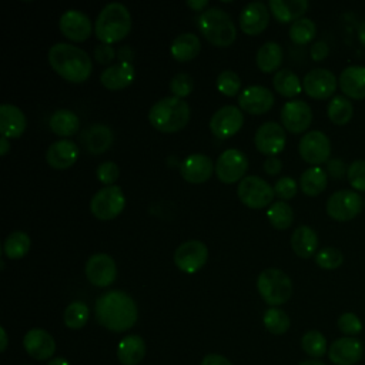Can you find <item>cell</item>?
<instances>
[{
  "instance_id": "cell-54",
  "label": "cell",
  "mask_w": 365,
  "mask_h": 365,
  "mask_svg": "<svg viewBox=\"0 0 365 365\" xmlns=\"http://www.w3.org/2000/svg\"><path fill=\"white\" fill-rule=\"evenodd\" d=\"M262 168L264 171L268 174V175H277L281 173L282 170V161L278 158V157H268L264 164H262Z\"/></svg>"
},
{
  "instance_id": "cell-40",
  "label": "cell",
  "mask_w": 365,
  "mask_h": 365,
  "mask_svg": "<svg viewBox=\"0 0 365 365\" xmlns=\"http://www.w3.org/2000/svg\"><path fill=\"white\" fill-rule=\"evenodd\" d=\"M90 317V309L87 304L81 301H74L68 304L64 309V324L70 329H80L83 328Z\"/></svg>"
},
{
  "instance_id": "cell-14",
  "label": "cell",
  "mask_w": 365,
  "mask_h": 365,
  "mask_svg": "<svg viewBox=\"0 0 365 365\" xmlns=\"http://www.w3.org/2000/svg\"><path fill=\"white\" fill-rule=\"evenodd\" d=\"M86 277L94 287L104 288L117 278V265L111 255L104 252L93 254L86 262Z\"/></svg>"
},
{
  "instance_id": "cell-10",
  "label": "cell",
  "mask_w": 365,
  "mask_h": 365,
  "mask_svg": "<svg viewBox=\"0 0 365 365\" xmlns=\"http://www.w3.org/2000/svg\"><path fill=\"white\" fill-rule=\"evenodd\" d=\"M298 151L304 161L312 164V167H319V164L329 160L331 143L325 133L319 130H312L301 137Z\"/></svg>"
},
{
  "instance_id": "cell-59",
  "label": "cell",
  "mask_w": 365,
  "mask_h": 365,
  "mask_svg": "<svg viewBox=\"0 0 365 365\" xmlns=\"http://www.w3.org/2000/svg\"><path fill=\"white\" fill-rule=\"evenodd\" d=\"M358 38H359V41L365 46V20L359 24V29H358Z\"/></svg>"
},
{
  "instance_id": "cell-24",
  "label": "cell",
  "mask_w": 365,
  "mask_h": 365,
  "mask_svg": "<svg viewBox=\"0 0 365 365\" xmlns=\"http://www.w3.org/2000/svg\"><path fill=\"white\" fill-rule=\"evenodd\" d=\"M78 147L68 138L54 141L46 151V161L56 170H66L71 167L78 158Z\"/></svg>"
},
{
  "instance_id": "cell-3",
  "label": "cell",
  "mask_w": 365,
  "mask_h": 365,
  "mask_svg": "<svg viewBox=\"0 0 365 365\" xmlns=\"http://www.w3.org/2000/svg\"><path fill=\"white\" fill-rule=\"evenodd\" d=\"M131 30V16L123 3H108L98 13L94 23L96 37L106 44L121 41Z\"/></svg>"
},
{
  "instance_id": "cell-31",
  "label": "cell",
  "mask_w": 365,
  "mask_h": 365,
  "mask_svg": "<svg viewBox=\"0 0 365 365\" xmlns=\"http://www.w3.org/2000/svg\"><path fill=\"white\" fill-rule=\"evenodd\" d=\"M292 251L301 258H309L317 252L318 235L308 225H299L291 235Z\"/></svg>"
},
{
  "instance_id": "cell-57",
  "label": "cell",
  "mask_w": 365,
  "mask_h": 365,
  "mask_svg": "<svg viewBox=\"0 0 365 365\" xmlns=\"http://www.w3.org/2000/svg\"><path fill=\"white\" fill-rule=\"evenodd\" d=\"M9 150H10L9 138L4 137V135H1V138H0V154H1V155H6V154L9 153Z\"/></svg>"
},
{
  "instance_id": "cell-20",
  "label": "cell",
  "mask_w": 365,
  "mask_h": 365,
  "mask_svg": "<svg viewBox=\"0 0 365 365\" xmlns=\"http://www.w3.org/2000/svg\"><path fill=\"white\" fill-rule=\"evenodd\" d=\"M269 9L262 1L248 3L240 13V29L244 34L258 36L269 23Z\"/></svg>"
},
{
  "instance_id": "cell-13",
  "label": "cell",
  "mask_w": 365,
  "mask_h": 365,
  "mask_svg": "<svg viewBox=\"0 0 365 365\" xmlns=\"http://www.w3.org/2000/svg\"><path fill=\"white\" fill-rule=\"evenodd\" d=\"M254 144L259 153L268 157L279 154L287 144V135L282 125L275 121H267L261 124L254 135Z\"/></svg>"
},
{
  "instance_id": "cell-58",
  "label": "cell",
  "mask_w": 365,
  "mask_h": 365,
  "mask_svg": "<svg viewBox=\"0 0 365 365\" xmlns=\"http://www.w3.org/2000/svg\"><path fill=\"white\" fill-rule=\"evenodd\" d=\"M47 365H70V364H68V361H67L66 358H63V356H57V358L50 359V361L47 362Z\"/></svg>"
},
{
  "instance_id": "cell-6",
  "label": "cell",
  "mask_w": 365,
  "mask_h": 365,
  "mask_svg": "<svg viewBox=\"0 0 365 365\" xmlns=\"http://www.w3.org/2000/svg\"><path fill=\"white\" fill-rule=\"evenodd\" d=\"M257 289L268 305L277 307L289 299L292 294V281L282 269L267 268L257 278Z\"/></svg>"
},
{
  "instance_id": "cell-43",
  "label": "cell",
  "mask_w": 365,
  "mask_h": 365,
  "mask_svg": "<svg viewBox=\"0 0 365 365\" xmlns=\"http://www.w3.org/2000/svg\"><path fill=\"white\" fill-rule=\"evenodd\" d=\"M301 346L304 352L312 358H321L328 351L325 336L317 329H311L304 334L301 339Z\"/></svg>"
},
{
  "instance_id": "cell-19",
  "label": "cell",
  "mask_w": 365,
  "mask_h": 365,
  "mask_svg": "<svg viewBox=\"0 0 365 365\" xmlns=\"http://www.w3.org/2000/svg\"><path fill=\"white\" fill-rule=\"evenodd\" d=\"M274 94L264 86H250L244 88L238 96V106L241 110L259 115L271 110L274 106Z\"/></svg>"
},
{
  "instance_id": "cell-26",
  "label": "cell",
  "mask_w": 365,
  "mask_h": 365,
  "mask_svg": "<svg viewBox=\"0 0 365 365\" xmlns=\"http://www.w3.org/2000/svg\"><path fill=\"white\" fill-rule=\"evenodd\" d=\"M135 77V68L133 63L128 61H118L117 64L108 66L103 70L100 76L101 84L111 91L123 90L128 87Z\"/></svg>"
},
{
  "instance_id": "cell-2",
  "label": "cell",
  "mask_w": 365,
  "mask_h": 365,
  "mask_svg": "<svg viewBox=\"0 0 365 365\" xmlns=\"http://www.w3.org/2000/svg\"><path fill=\"white\" fill-rule=\"evenodd\" d=\"M48 63L60 77L70 83H84L93 71L88 53L68 43L53 44L48 50Z\"/></svg>"
},
{
  "instance_id": "cell-25",
  "label": "cell",
  "mask_w": 365,
  "mask_h": 365,
  "mask_svg": "<svg viewBox=\"0 0 365 365\" xmlns=\"http://www.w3.org/2000/svg\"><path fill=\"white\" fill-rule=\"evenodd\" d=\"M81 144L91 154L106 153L114 143V133L106 124H93L81 131Z\"/></svg>"
},
{
  "instance_id": "cell-23",
  "label": "cell",
  "mask_w": 365,
  "mask_h": 365,
  "mask_svg": "<svg viewBox=\"0 0 365 365\" xmlns=\"http://www.w3.org/2000/svg\"><path fill=\"white\" fill-rule=\"evenodd\" d=\"M23 346L26 352L37 361L50 359L56 352L54 338L43 328H33L27 331L23 338Z\"/></svg>"
},
{
  "instance_id": "cell-46",
  "label": "cell",
  "mask_w": 365,
  "mask_h": 365,
  "mask_svg": "<svg viewBox=\"0 0 365 365\" xmlns=\"http://www.w3.org/2000/svg\"><path fill=\"white\" fill-rule=\"evenodd\" d=\"M192 88H194V80L187 73H177L170 80V90L173 93V96L177 98H184V97L190 96Z\"/></svg>"
},
{
  "instance_id": "cell-18",
  "label": "cell",
  "mask_w": 365,
  "mask_h": 365,
  "mask_svg": "<svg viewBox=\"0 0 365 365\" xmlns=\"http://www.w3.org/2000/svg\"><path fill=\"white\" fill-rule=\"evenodd\" d=\"M58 29L63 36L71 41H84L91 36L93 24L87 14L80 10H66L58 20Z\"/></svg>"
},
{
  "instance_id": "cell-53",
  "label": "cell",
  "mask_w": 365,
  "mask_h": 365,
  "mask_svg": "<svg viewBox=\"0 0 365 365\" xmlns=\"http://www.w3.org/2000/svg\"><path fill=\"white\" fill-rule=\"evenodd\" d=\"M309 54H311L312 60L321 61V60L327 58V56L329 54V46L325 41H315L309 48Z\"/></svg>"
},
{
  "instance_id": "cell-28",
  "label": "cell",
  "mask_w": 365,
  "mask_h": 365,
  "mask_svg": "<svg viewBox=\"0 0 365 365\" xmlns=\"http://www.w3.org/2000/svg\"><path fill=\"white\" fill-rule=\"evenodd\" d=\"M342 93L351 98H365V66H348L338 78Z\"/></svg>"
},
{
  "instance_id": "cell-32",
  "label": "cell",
  "mask_w": 365,
  "mask_h": 365,
  "mask_svg": "<svg viewBox=\"0 0 365 365\" xmlns=\"http://www.w3.org/2000/svg\"><path fill=\"white\" fill-rule=\"evenodd\" d=\"M201 50V43L200 38L194 33H182L178 34L171 46H170V53L174 60L185 63L198 56Z\"/></svg>"
},
{
  "instance_id": "cell-22",
  "label": "cell",
  "mask_w": 365,
  "mask_h": 365,
  "mask_svg": "<svg viewBox=\"0 0 365 365\" xmlns=\"http://www.w3.org/2000/svg\"><path fill=\"white\" fill-rule=\"evenodd\" d=\"M214 171L215 165L212 160L205 154H191L185 157L180 165L181 177L191 184L205 182Z\"/></svg>"
},
{
  "instance_id": "cell-39",
  "label": "cell",
  "mask_w": 365,
  "mask_h": 365,
  "mask_svg": "<svg viewBox=\"0 0 365 365\" xmlns=\"http://www.w3.org/2000/svg\"><path fill=\"white\" fill-rule=\"evenodd\" d=\"M269 224L277 230H287L294 221V210L285 201H275L267 210Z\"/></svg>"
},
{
  "instance_id": "cell-11",
  "label": "cell",
  "mask_w": 365,
  "mask_h": 365,
  "mask_svg": "<svg viewBox=\"0 0 365 365\" xmlns=\"http://www.w3.org/2000/svg\"><path fill=\"white\" fill-rule=\"evenodd\" d=\"M208 259V248L200 240H188L180 244L174 252V264L185 274L200 271Z\"/></svg>"
},
{
  "instance_id": "cell-27",
  "label": "cell",
  "mask_w": 365,
  "mask_h": 365,
  "mask_svg": "<svg viewBox=\"0 0 365 365\" xmlns=\"http://www.w3.org/2000/svg\"><path fill=\"white\" fill-rule=\"evenodd\" d=\"M27 125L24 113L10 103L0 106V133L7 138H19Z\"/></svg>"
},
{
  "instance_id": "cell-21",
  "label": "cell",
  "mask_w": 365,
  "mask_h": 365,
  "mask_svg": "<svg viewBox=\"0 0 365 365\" xmlns=\"http://www.w3.org/2000/svg\"><path fill=\"white\" fill-rule=\"evenodd\" d=\"M364 355V345L355 336L335 339L328 348V356L335 365H354Z\"/></svg>"
},
{
  "instance_id": "cell-55",
  "label": "cell",
  "mask_w": 365,
  "mask_h": 365,
  "mask_svg": "<svg viewBox=\"0 0 365 365\" xmlns=\"http://www.w3.org/2000/svg\"><path fill=\"white\" fill-rule=\"evenodd\" d=\"M201 365H232L225 356L218 354H208L202 358Z\"/></svg>"
},
{
  "instance_id": "cell-34",
  "label": "cell",
  "mask_w": 365,
  "mask_h": 365,
  "mask_svg": "<svg viewBox=\"0 0 365 365\" xmlns=\"http://www.w3.org/2000/svg\"><path fill=\"white\" fill-rule=\"evenodd\" d=\"M48 125L56 135L71 137L80 130V118L74 111L61 108L50 115Z\"/></svg>"
},
{
  "instance_id": "cell-44",
  "label": "cell",
  "mask_w": 365,
  "mask_h": 365,
  "mask_svg": "<svg viewBox=\"0 0 365 365\" xmlns=\"http://www.w3.org/2000/svg\"><path fill=\"white\" fill-rule=\"evenodd\" d=\"M215 86L221 94H224L227 97H234L238 94V91L241 88V78L235 71L224 70L218 74Z\"/></svg>"
},
{
  "instance_id": "cell-9",
  "label": "cell",
  "mask_w": 365,
  "mask_h": 365,
  "mask_svg": "<svg viewBox=\"0 0 365 365\" xmlns=\"http://www.w3.org/2000/svg\"><path fill=\"white\" fill-rule=\"evenodd\" d=\"M248 170L247 155L237 150L228 148L220 154L215 163L217 178L224 184H234L241 181Z\"/></svg>"
},
{
  "instance_id": "cell-50",
  "label": "cell",
  "mask_w": 365,
  "mask_h": 365,
  "mask_svg": "<svg viewBox=\"0 0 365 365\" xmlns=\"http://www.w3.org/2000/svg\"><path fill=\"white\" fill-rule=\"evenodd\" d=\"M298 190L297 181L292 177H281L275 184H274V192L281 201H287L295 197Z\"/></svg>"
},
{
  "instance_id": "cell-45",
  "label": "cell",
  "mask_w": 365,
  "mask_h": 365,
  "mask_svg": "<svg viewBox=\"0 0 365 365\" xmlns=\"http://www.w3.org/2000/svg\"><path fill=\"white\" fill-rule=\"evenodd\" d=\"M315 262L324 269H335L344 262V255L335 247H324L315 254Z\"/></svg>"
},
{
  "instance_id": "cell-15",
  "label": "cell",
  "mask_w": 365,
  "mask_h": 365,
  "mask_svg": "<svg viewBox=\"0 0 365 365\" xmlns=\"http://www.w3.org/2000/svg\"><path fill=\"white\" fill-rule=\"evenodd\" d=\"M244 124V115L237 106H224L218 108L211 120L210 130L217 138H230L235 135Z\"/></svg>"
},
{
  "instance_id": "cell-42",
  "label": "cell",
  "mask_w": 365,
  "mask_h": 365,
  "mask_svg": "<svg viewBox=\"0 0 365 365\" xmlns=\"http://www.w3.org/2000/svg\"><path fill=\"white\" fill-rule=\"evenodd\" d=\"M264 327L274 335H282L289 328V317L279 308H268L262 315Z\"/></svg>"
},
{
  "instance_id": "cell-36",
  "label": "cell",
  "mask_w": 365,
  "mask_h": 365,
  "mask_svg": "<svg viewBox=\"0 0 365 365\" xmlns=\"http://www.w3.org/2000/svg\"><path fill=\"white\" fill-rule=\"evenodd\" d=\"M272 86H274V90L278 94H281L284 97H288V98L298 96L302 90V84H301L298 76L289 68L278 70L274 74Z\"/></svg>"
},
{
  "instance_id": "cell-52",
  "label": "cell",
  "mask_w": 365,
  "mask_h": 365,
  "mask_svg": "<svg viewBox=\"0 0 365 365\" xmlns=\"http://www.w3.org/2000/svg\"><path fill=\"white\" fill-rule=\"evenodd\" d=\"M327 173L332 177V178H342L346 173L348 168L344 163L342 158H331L327 161Z\"/></svg>"
},
{
  "instance_id": "cell-37",
  "label": "cell",
  "mask_w": 365,
  "mask_h": 365,
  "mask_svg": "<svg viewBox=\"0 0 365 365\" xmlns=\"http://www.w3.org/2000/svg\"><path fill=\"white\" fill-rule=\"evenodd\" d=\"M31 247V240L24 231H13L3 242V252L10 259L23 258Z\"/></svg>"
},
{
  "instance_id": "cell-60",
  "label": "cell",
  "mask_w": 365,
  "mask_h": 365,
  "mask_svg": "<svg viewBox=\"0 0 365 365\" xmlns=\"http://www.w3.org/2000/svg\"><path fill=\"white\" fill-rule=\"evenodd\" d=\"M0 334H1V348H0V351L3 352L7 348V334H6V329L3 327L0 328Z\"/></svg>"
},
{
  "instance_id": "cell-48",
  "label": "cell",
  "mask_w": 365,
  "mask_h": 365,
  "mask_svg": "<svg viewBox=\"0 0 365 365\" xmlns=\"http://www.w3.org/2000/svg\"><path fill=\"white\" fill-rule=\"evenodd\" d=\"M346 177L355 190L365 191V160H354L348 165Z\"/></svg>"
},
{
  "instance_id": "cell-7",
  "label": "cell",
  "mask_w": 365,
  "mask_h": 365,
  "mask_svg": "<svg viewBox=\"0 0 365 365\" xmlns=\"http://www.w3.org/2000/svg\"><path fill=\"white\" fill-rule=\"evenodd\" d=\"M125 207V197L118 185H106L100 188L90 201L91 214L101 221H110L118 217Z\"/></svg>"
},
{
  "instance_id": "cell-5",
  "label": "cell",
  "mask_w": 365,
  "mask_h": 365,
  "mask_svg": "<svg viewBox=\"0 0 365 365\" xmlns=\"http://www.w3.org/2000/svg\"><path fill=\"white\" fill-rule=\"evenodd\" d=\"M197 26L208 43L228 47L237 37V27L231 16L220 7H208L197 17Z\"/></svg>"
},
{
  "instance_id": "cell-56",
  "label": "cell",
  "mask_w": 365,
  "mask_h": 365,
  "mask_svg": "<svg viewBox=\"0 0 365 365\" xmlns=\"http://www.w3.org/2000/svg\"><path fill=\"white\" fill-rule=\"evenodd\" d=\"M187 6L191 9V10H194V11H204L205 9H207V6H208V1L207 0H188L187 1Z\"/></svg>"
},
{
  "instance_id": "cell-38",
  "label": "cell",
  "mask_w": 365,
  "mask_h": 365,
  "mask_svg": "<svg viewBox=\"0 0 365 365\" xmlns=\"http://www.w3.org/2000/svg\"><path fill=\"white\" fill-rule=\"evenodd\" d=\"M328 118L336 125H345L354 114V107L345 96H335L327 107Z\"/></svg>"
},
{
  "instance_id": "cell-1",
  "label": "cell",
  "mask_w": 365,
  "mask_h": 365,
  "mask_svg": "<svg viewBox=\"0 0 365 365\" xmlns=\"http://www.w3.org/2000/svg\"><path fill=\"white\" fill-rule=\"evenodd\" d=\"M94 315L100 325L113 332H124L134 327L138 309L134 299L124 291L113 289L101 294L94 305Z\"/></svg>"
},
{
  "instance_id": "cell-61",
  "label": "cell",
  "mask_w": 365,
  "mask_h": 365,
  "mask_svg": "<svg viewBox=\"0 0 365 365\" xmlns=\"http://www.w3.org/2000/svg\"><path fill=\"white\" fill-rule=\"evenodd\" d=\"M299 365H325V364L319 359H307V361L299 362Z\"/></svg>"
},
{
  "instance_id": "cell-12",
  "label": "cell",
  "mask_w": 365,
  "mask_h": 365,
  "mask_svg": "<svg viewBox=\"0 0 365 365\" xmlns=\"http://www.w3.org/2000/svg\"><path fill=\"white\" fill-rule=\"evenodd\" d=\"M362 210L361 195L352 190H339L329 195L327 214L336 221H349Z\"/></svg>"
},
{
  "instance_id": "cell-33",
  "label": "cell",
  "mask_w": 365,
  "mask_h": 365,
  "mask_svg": "<svg viewBox=\"0 0 365 365\" xmlns=\"http://www.w3.org/2000/svg\"><path fill=\"white\" fill-rule=\"evenodd\" d=\"M284 60V50L277 41L264 43L255 56L257 67L262 73H274L279 68Z\"/></svg>"
},
{
  "instance_id": "cell-29",
  "label": "cell",
  "mask_w": 365,
  "mask_h": 365,
  "mask_svg": "<svg viewBox=\"0 0 365 365\" xmlns=\"http://www.w3.org/2000/svg\"><path fill=\"white\" fill-rule=\"evenodd\" d=\"M268 9L279 23H294L307 11V0H269Z\"/></svg>"
},
{
  "instance_id": "cell-49",
  "label": "cell",
  "mask_w": 365,
  "mask_h": 365,
  "mask_svg": "<svg viewBox=\"0 0 365 365\" xmlns=\"http://www.w3.org/2000/svg\"><path fill=\"white\" fill-rule=\"evenodd\" d=\"M96 174L100 182L106 185H114V182L120 175V170L114 161H103L98 164Z\"/></svg>"
},
{
  "instance_id": "cell-8",
  "label": "cell",
  "mask_w": 365,
  "mask_h": 365,
  "mask_svg": "<svg viewBox=\"0 0 365 365\" xmlns=\"http://www.w3.org/2000/svg\"><path fill=\"white\" fill-rule=\"evenodd\" d=\"M240 201L252 210H261L272 204L274 187L258 175L244 177L237 187Z\"/></svg>"
},
{
  "instance_id": "cell-17",
  "label": "cell",
  "mask_w": 365,
  "mask_h": 365,
  "mask_svg": "<svg viewBox=\"0 0 365 365\" xmlns=\"http://www.w3.org/2000/svg\"><path fill=\"white\" fill-rule=\"evenodd\" d=\"M302 88L309 97L324 100L336 90V77L327 68H312L304 76Z\"/></svg>"
},
{
  "instance_id": "cell-4",
  "label": "cell",
  "mask_w": 365,
  "mask_h": 365,
  "mask_svg": "<svg viewBox=\"0 0 365 365\" xmlns=\"http://www.w3.org/2000/svg\"><path fill=\"white\" fill-rule=\"evenodd\" d=\"M190 120V107L182 98L174 96L160 98L148 111L150 124L160 133H177Z\"/></svg>"
},
{
  "instance_id": "cell-47",
  "label": "cell",
  "mask_w": 365,
  "mask_h": 365,
  "mask_svg": "<svg viewBox=\"0 0 365 365\" xmlns=\"http://www.w3.org/2000/svg\"><path fill=\"white\" fill-rule=\"evenodd\" d=\"M336 325H338L339 331L342 334H345L346 336H355L362 331V322H361L359 317L354 312H344L338 318Z\"/></svg>"
},
{
  "instance_id": "cell-51",
  "label": "cell",
  "mask_w": 365,
  "mask_h": 365,
  "mask_svg": "<svg viewBox=\"0 0 365 365\" xmlns=\"http://www.w3.org/2000/svg\"><path fill=\"white\" fill-rule=\"evenodd\" d=\"M94 58L97 63L100 64H108L110 61L114 60L115 57V50L111 44H106V43H101L98 46H96L94 48V53H93Z\"/></svg>"
},
{
  "instance_id": "cell-16",
  "label": "cell",
  "mask_w": 365,
  "mask_h": 365,
  "mask_svg": "<svg viewBox=\"0 0 365 365\" xmlns=\"http://www.w3.org/2000/svg\"><path fill=\"white\" fill-rule=\"evenodd\" d=\"M282 127L289 133L305 131L312 121V110L304 100H289L281 108Z\"/></svg>"
},
{
  "instance_id": "cell-30",
  "label": "cell",
  "mask_w": 365,
  "mask_h": 365,
  "mask_svg": "<svg viewBox=\"0 0 365 365\" xmlns=\"http://www.w3.org/2000/svg\"><path fill=\"white\" fill-rule=\"evenodd\" d=\"M144 355L145 342L140 335H127L117 345V358L123 365H137Z\"/></svg>"
},
{
  "instance_id": "cell-41",
  "label": "cell",
  "mask_w": 365,
  "mask_h": 365,
  "mask_svg": "<svg viewBox=\"0 0 365 365\" xmlns=\"http://www.w3.org/2000/svg\"><path fill=\"white\" fill-rule=\"evenodd\" d=\"M315 33H317L315 23L307 17H301L297 21H294L288 31L291 41L299 46L309 43L315 37Z\"/></svg>"
},
{
  "instance_id": "cell-35",
  "label": "cell",
  "mask_w": 365,
  "mask_h": 365,
  "mask_svg": "<svg viewBox=\"0 0 365 365\" xmlns=\"http://www.w3.org/2000/svg\"><path fill=\"white\" fill-rule=\"evenodd\" d=\"M327 173L321 167H309L299 177V187L308 197H315L327 188Z\"/></svg>"
}]
</instances>
